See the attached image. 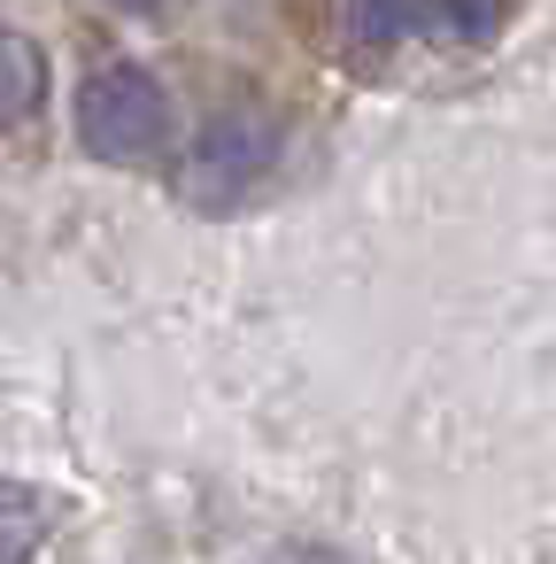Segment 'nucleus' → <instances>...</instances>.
Masks as SVG:
<instances>
[{
  "mask_svg": "<svg viewBox=\"0 0 556 564\" xmlns=\"http://www.w3.org/2000/svg\"><path fill=\"white\" fill-rule=\"evenodd\" d=\"M271 163H279V117L255 109V101H232L178 155V202L201 209V217H225L271 178Z\"/></svg>",
  "mask_w": 556,
  "mask_h": 564,
  "instance_id": "f257e3e1",
  "label": "nucleus"
},
{
  "mask_svg": "<svg viewBox=\"0 0 556 564\" xmlns=\"http://www.w3.org/2000/svg\"><path fill=\"white\" fill-rule=\"evenodd\" d=\"M171 140V101L140 63H101L78 86V148L94 163H148Z\"/></svg>",
  "mask_w": 556,
  "mask_h": 564,
  "instance_id": "f03ea898",
  "label": "nucleus"
},
{
  "mask_svg": "<svg viewBox=\"0 0 556 564\" xmlns=\"http://www.w3.org/2000/svg\"><path fill=\"white\" fill-rule=\"evenodd\" d=\"M340 24H348L356 63H386V55H394V47L425 24V0H348Z\"/></svg>",
  "mask_w": 556,
  "mask_h": 564,
  "instance_id": "7ed1b4c3",
  "label": "nucleus"
},
{
  "mask_svg": "<svg viewBox=\"0 0 556 564\" xmlns=\"http://www.w3.org/2000/svg\"><path fill=\"white\" fill-rule=\"evenodd\" d=\"M40 101H47V55H40V40L0 24V132H17Z\"/></svg>",
  "mask_w": 556,
  "mask_h": 564,
  "instance_id": "20e7f679",
  "label": "nucleus"
},
{
  "mask_svg": "<svg viewBox=\"0 0 556 564\" xmlns=\"http://www.w3.org/2000/svg\"><path fill=\"white\" fill-rule=\"evenodd\" d=\"M55 533V502L32 479H0V564H32Z\"/></svg>",
  "mask_w": 556,
  "mask_h": 564,
  "instance_id": "39448f33",
  "label": "nucleus"
},
{
  "mask_svg": "<svg viewBox=\"0 0 556 564\" xmlns=\"http://www.w3.org/2000/svg\"><path fill=\"white\" fill-rule=\"evenodd\" d=\"M502 17H510V0H440V24H448L456 40H487Z\"/></svg>",
  "mask_w": 556,
  "mask_h": 564,
  "instance_id": "423d86ee",
  "label": "nucleus"
},
{
  "mask_svg": "<svg viewBox=\"0 0 556 564\" xmlns=\"http://www.w3.org/2000/svg\"><path fill=\"white\" fill-rule=\"evenodd\" d=\"M271 564H340V556H332V549H279Z\"/></svg>",
  "mask_w": 556,
  "mask_h": 564,
  "instance_id": "0eeeda50",
  "label": "nucleus"
},
{
  "mask_svg": "<svg viewBox=\"0 0 556 564\" xmlns=\"http://www.w3.org/2000/svg\"><path fill=\"white\" fill-rule=\"evenodd\" d=\"M109 9H132V17H148V9H155V0H109Z\"/></svg>",
  "mask_w": 556,
  "mask_h": 564,
  "instance_id": "6e6552de",
  "label": "nucleus"
}]
</instances>
